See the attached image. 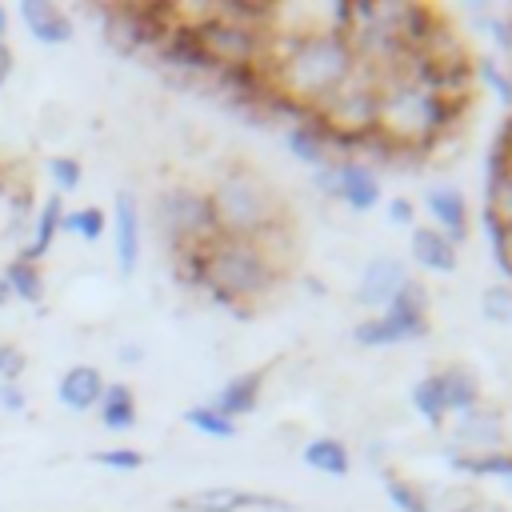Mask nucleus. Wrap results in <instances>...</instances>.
<instances>
[{"mask_svg": "<svg viewBox=\"0 0 512 512\" xmlns=\"http://www.w3.org/2000/svg\"><path fill=\"white\" fill-rule=\"evenodd\" d=\"M184 424L196 428V432H204V436H212V440H232L236 436V420L220 416L212 404H192L184 412Z\"/></svg>", "mask_w": 512, "mask_h": 512, "instance_id": "26", "label": "nucleus"}, {"mask_svg": "<svg viewBox=\"0 0 512 512\" xmlns=\"http://www.w3.org/2000/svg\"><path fill=\"white\" fill-rule=\"evenodd\" d=\"M480 308H484V316L492 320V324H512V288L508 284H492V288H484V296H480Z\"/></svg>", "mask_w": 512, "mask_h": 512, "instance_id": "32", "label": "nucleus"}, {"mask_svg": "<svg viewBox=\"0 0 512 512\" xmlns=\"http://www.w3.org/2000/svg\"><path fill=\"white\" fill-rule=\"evenodd\" d=\"M160 56L168 60V64H176V68H184V72H204V76H212L216 72V64L208 60V52L200 48V40H196V32H192V24H176L160 44Z\"/></svg>", "mask_w": 512, "mask_h": 512, "instance_id": "13", "label": "nucleus"}, {"mask_svg": "<svg viewBox=\"0 0 512 512\" xmlns=\"http://www.w3.org/2000/svg\"><path fill=\"white\" fill-rule=\"evenodd\" d=\"M260 388H264V372H260V368L240 372V376H232V380L216 392L212 408H216L220 416H228V420L248 416V412H256V404H260Z\"/></svg>", "mask_w": 512, "mask_h": 512, "instance_id": "15", "label": "nucleus"}, {"mask_svg": "<svg viewBox=\"0 0 512 512\" xmlns=\"http://www.w3.org/2000/svg\"><path fill=\"white\" fill-rule=\"evenodd\" d=\"M300 456H304L308 468H316V472H324V476H348V468H352V452H348V444L336 440V436H312Z\"/></svg>", "mask_w": 512, "mask_h": 512, "instance_id": "20", "label": "nucleus"}, {"mask_svg": "<svg viewBox=\"0 0 512 512\" xmlns=\"http://www.w3.org/2000/svg\"><path fill=\"white\" fill-rule=\"evenodd\" d=\"M384 76L388 72L356 60V72L316 108L324 128L328 132H352V136L372 132L376 120H380V84H384Z\"/></svg>", "mask_w": 512, "mask_h": 512, "instance_id": "3", "label": "nucleus"}, {"mask_svg": "<svg viewBox=\"0 0 512 512\" xmlns=\"http://www.w3.org/2000/svg\"><path fill=\"white\" fill-rule=\"evenodd\" d=\"M424 204H428L440 236H448L452 244H460L468 236V204H464V196L456 188H428Z\"/></svg>", "mask_w": 512, "mask_h": 512, "instance_id": "14", "label": "nucleus"}, {"mask_svg": "<svg viewBox=\"0 0 512 512\" xmlns=\"http://www.w3.org/2000/svg\"><path fill=\"white\" fill-rule=\"evenodd\" d=\"M484 212H492L504 228H512V176H496V180H488Z\"/></svg>", "mask_w": 512, "mask_h": 512, "instance_id": "30", "label": "nucleus"}, {"mask_svg": "<svg viewBox=\"0 0 512 512\" xmlns=\"http://www.w3.org/2000/svg\"><path fill=\"white\" fill-rule=\"evenodd\" d=\"M112 236H116V264L120 276H132L140 264V208L132 192H116V212H112Z\"/></svg>", "mask_w": 512, "mask_h": 512, "instance_id": "9", "label": "nucleus"}, {"mask_svg": "<svg viewBox=\"0 0 512 512\" xmlns=\"http://www.w3.org/2000/svg\"><path fill=\"white\" fill-rule=\"evenodd\" d=\"M48 176H52L56 192H76L84 168H80V160H72V156H52V160H48Z\"/></svg>", "mask_w": 512, "mask_h": 512, "instance_id": "33", "label": "nucleus"}, {"mask_svg": "<svg viewBox=\"0 0 512 512\" xmlns=\"http://www.w3.org/2000/svg\"><path fill=\"white\" fill-rule=\"evenodd\" d=\"M336 184L340 200L356 212H372L380 204V176L364 160H336Z\"/></svg>", "mask_w": 512, "mask_h": 512, "instance_id": "11", "label": "nucleus"}, {"mask_svg": "<svg viewBox=\"0 0 512 512\" xmlns=\"http://www.w3.org/2000/svg\"><path fill=\"white\" fill-rule=\"evenodd\" d=\"M0 408L12 412V416H20L28 408V392L20 388V380L16 384H0Z\"/></svg>", "mask_w": 512, "mask_h": 512, "instance_id": "36", "label": "nucleus"}, {"mask_svg": "<svg viewBox=\"0 0 512 512\" xmlns=\"http://www.w3.org/2000/svg\"><path fill=\"white\" fill-rule=\"evenodd\" d=\"M60 216H64V196H60V192H52V196L40 204V212H36L32 244H28L20 256H28V260H36V264H40V256H48V248H52V240H56V232H60Z\"/></svg>", "mask_w": 512, "mask_h": 512, "instance_id": "21", "label": "nucleus"}, {"mask_svg": "<svg viewBox=\"0 0 512 512\" xmlns=\"http://www.w3.org/2000/svg\"><path fill=\"white\" fill-rule=\"evenodd\" d=\"M412 260L428 272H456V244L448 236H440L436 228H412L408 236Z\"/></svg>", "mask_w": 512, "mask_h": 512, "instance_id": "17", "label": "nucleus"}, {"mask_svg": "<svg viewBox=\"0 0 512 512\" xmlns=\"http://www.w3.org/2000/svg\"><path fill=\"white\" fill-rule=\"evenodd\" d=\"M316 188L324 192V196H332V200H340V184H336V164H328V168H316Z\"/></svg>", "mask_w": 512, "mask_h": 512, "instance_id": "38", "label": "nucleus"}, {"mask_svg": "<svg viewBox=\"0 0 512 512\" xmlns=\"http://www.w3.org/2000/svg\"><path fill=\"white\" fill-rule=\"evenodd\" d=\"M20 20L28 24V32H32L40 44H64V40H72V20H68V12L56 8V4L24 0V4H20Z\"/></svg>", "mask_w": 512, "mask_h": 512, "instance_id": "16", "label": "nucleus"}, {"mask_svg": "<svg viewBox=\"0 0 512 512\" xmlns=\"http://www.w3.org/2000/svg\"><path fill=\"white\" fill-rule=\"evenodd\" d=\"M448 512H460V508H448Z\"/></svg>", "mask_w": 512, "mask_h": 512, "instance_id": "44", "label": "nucleus"}, {"mask_svg": "<svg viewBox=\"0 0 512 512\" xmlns=\"http://www.w3.org/2000/svg\"><path fill=\"white\" fill-rule=\"evenodd\" d=\"M404 280H408V272H404V264L396 256H372L364 276H360V284H356V300L364 308H388V300L400 292Z\"/></svg>", "mask_w": 512, "mask_h": 512, "instance_id": "8", "label": "nucleus"}, {"mask_svg": "<svg viewBox=\"0 0 512 512\" xmlns=\"http://www.w3.org/2000/svg\"><path fill=\"white\" fill-rule=\"evenodd\" d=\"M412 404H416V412L432 424V428H440L444 424V396H440V380H436V372H428V376H420L416 384H412Z\"/></svg>", "mask_w": 512, "mask_h": 512, "instance_id": "25", "label": "nucleus"}, {"mask_svg": "<svg viewBox=\"0 0 512 512\" xmlns=\"http://www.w3.org/2000/svg\"><path fill=\"white\" fill-rule=\"evenodd\" d=\"M4 32H8V12H4V4H0V40H4Z\"/></svg>", "mask_w": 512, "mask_h": 512, "instance_id": "41", "label": "nucleus"}, {"mask_svg": "<svg viewBox=\"0 0 512 512\" xmlns=\"http://www.w3.org/2000/svg\"><path fill=\"white\" fill-rule=\"evenodd\" d=\"M8 300H12V292H8V284H4V280H0V308H4V304H8Z\"/></svg>", "mask_w": 512, "mask_h": 512, "instance_id": "42", "label": "nucleus"}, {"mask_svg": "<svg viewBox=\"0 0 512 512\" xmlns=\"http://www.w3.org/2000/svg\"><path fill=\"white\" fill-rule=\"evenodd\" d=\"M472 72H476V80H484L508 108H512V76L492 60V56H484V60H472Z\"/></svg>", "mask_w": 512, "mask_h": 512, "instance_id": "31", "label": "nucleus"}, {"mask_svg": "<svg viewBox=\"0 0 512 512\" xmlns=\"http://www.w3.org/2000/svg\"><path fill=\"white\" fill-rule=\"evenodd\" d=\"M120 360H124V364H136V360H140V344H124V348H120Z\"/></svg>", "mask_w": 512, "mask_h": 512, "instance_id": "40", "label": "nucleus"}, {"mask_svg": "<svg viewBox=\"0 0 512 512\" xmlns=\"http://www.w3.org/2000/svg\"><path fill=\"white\" fill-rule=\"evenodd\" d=\"M176 512H292V500L268 496V492H248L236 484H212L188 496L172 500Z\"/></svg>", "mask_w": 512, "mask_h": 512, "instance_id": "6", "label": "nucleus"}, {"mask_svg": "<svg viewBox=\"0 0 512 512\" xmlns=\"http://www.w3.org/2000/svg\"><path fill=\"white\" fill-rule=\"evenodd\" d=\"M384 492H388V500H392L400 512H432V508H428V496L420 492V484H412V480H404V476H396V472L384 476Z\"/></svg>", "mask_w": 512, "mask_h": 512, "instance_id": "28", "label": "nucleus"}, {"mask_svg": "<svg viewBox=\"0 0 512 512\" xmlns=\"http://www.w3.org/2000/svg\"><path fill=\"white\" fill-rule=\"evenodd\" d=\"M428 336V316H408V312H392L384 308L372 320H360L352 328V340L364 348H388V344H404V340H420Z\"/></svg>", "mask_w": 512, "mask_h": 512, "instance_id": "7", "label": "nucleus"}, {"mask_svg": "<svg viewBox=\"0 0 512 512\" xmlns=\"http://www.w3.org/2000/svg\"><path fill=\"white\" fill-rule=\"evenodd\" d=\"M56 396H60V404H64L68 412H88V408H96L100 396H104V376H100V368H96V364H72V368L60 376Z\"/></svg>", "mask_w": 512, "mask_h": 512, "instance_id": "12", "label": "nucleus"}, {"mask_svg": "<svg viewBox=\"0 0 512 512\" xmlns=\"http://www.w3.org/2000/svg\"><path fill=\"white\" fill-rule=\"evenodd\" d=\"M496 176H512V112L488 148V180H496Z\"/></svg>", "mask_w": 512, "mask_h": 512, "instance_id": "29", "label": "nucleus"}, {"mask_svg": "<svg viewBox=\"0 0 512 512\" xmlns=\"http://www.w3.org/2000/svg\"><path fill=\"white\" fill-rule=\"evenodd\" d=\"M24 352L16 348V344H8V340H0V384H16L20 380V372H24Z\"/></svg>", "mask_w": 512, "mask_h": 512, "instance_id": "35", "label": "nucleus"}, {"mask_svg": "<svg viewBox=\"0 0 512 512\" xmlns=\"http://www.w3.org/2000/svg\"><path fill=\"white\" fill-rule=\"evenodd\" d=\"M92 460L104 464V468H116V472H136L144 464V452H136V448H108V452H92Z\"/></svg>", "mask_w": 512, "mask_h": 512, "instance_id": "34", "label": "nucleus"}, {"mask_svg": "<svg viewBox=\"0 0 512 512\" xmlns=\"http://www.w3.org/2000/svg\"><path fill=\"white\" fill-rule=\"evenodd\" d=\"M276 280H280V260L260 240H244L228 232H216L208 240L204 292H212L216 304L248 316V304L272 292Z\"/></svg>", "mask_w": 512, "mask_h": 512, "instance_id": "1", "label": "nucleus"}, {"mask_svg": "<svg viewBox=\"0 0 512 512\" xmlns=\"http://www.w3.org/2000/svg\"><path fill=\"white\" fill-rule=\"evenodd\" d=\"M0 280L8 284L12 296H20V300H28V304H40V300H44V272H40V264L28 260V256L8 260V268H4Z\"/></svg>", "mask_w": 512, "mask_h": 512, "instance_id": "23", "label": "nucleus"}, {"mask_svg": "<svg viewBox=\"0 0 512 512\" xmlns=\"http://www.w3.org/2000/svg\"><path fill=\"white\" fill-rule=\"evenodd\" d=\"M192 32H196L200 48L208 52V60L216 68H252V64H264L268 60V32H256V28H244V24L224 20L216 12V4H212V12L204 20L192 24Z\"/></svg>", "mask_w": 512, "mask_h": 512, "instance_id": "4", "label": "nucleus"}, {"mask_svg": "<svg viewBox=\"0 0 512 512\" xmlns=\"http://www.w3.org/2000/svg\"><path fill=\"white\" fill-rule=\"evenodd\" d=\"M504 248H508V264H512V228H504Z\"/></svg>", "mask_w": 512, "mask_h": 512, "instance_id": "43", "label": "nucleus"}, {"mask_svg": "<svg viewBox=\"0 0 512 512\" xmlns=\"http://www.w3.org/2000/svg\"><path fill=\"white\" fill-rule=\"evenodd\" d=\"M456 440L468 444L472 452H500V444H504L500 416H496V412H480V408L464 412V416L456 420Z\"/></svg>", "mask_w": 512, "mask_h": 512, "instance_id": "19", "label": "nucleus"}, {"mask_svg": "<svg viewBox=\"0 0 512 512\" xmlns=\"http://www.w3.org/2000/svg\"><path fill=\"white\" fill-rule=\"evenodd\" d=\"M96 408H100V424L112 432H128L136 424V396L128 384H104V396Z\"/></svg>", "mask_w": 512, "mask_h": 512, "instance_id": "22", "label": "nucleus"}, {"mask_svg": "<svg viewBox=\"0 0 512 512\" xmlns=\"http://www.w3.org/2000/svg\"><path fill=\"white\" fill-rule=\"evenodd\" d=\"M104 228H108V216H104V208H96V204H88V208H80V212H64V216H60V232L80 236V240H100V236H104Z\"/></svg>", "mask_w": 512, "mask_h": 512, "instance_id": "27", "label": "nucleus"}, {"mask_svg": "<svg viewBox=\"0 0 512 512\" xmlns=\"http://www.w3.org/2000/svg\"><path fill=\"white\" fill-rule=\"evenodd\" d=\"M212 212H216V228L228 236H244V240H264L268 232H276L284 224V204L272 192V184L264 176H256L252 168L236 164L228 168L216 188L208 192Z\"/></svg>", "mask_w": 512, "mask_h": 512, "instance_id": "2", "label": "nucleus"}, {"mask_svg": "<svg viewBox=\"0 0 512 512\" xmlns=\"http://www.w3.org/2000/svg\"><path fill=\"white\" fill-rule=\"evenodd\" d=\"M156 224H160V236L168 240V248L204 244V240H212L220 232L212 200L200 188H168V192H160L156 196Z\"/></svg>", "mask_w": 512, "mask_h": 512, "instance_id": "5", "label": "nucleus"}, {"mask_svg": "<svg viewBox=\"0 0 512 512\" xmlns=\"http://www.w3.org/2000/svg\"><path fill=\"white\" fill-rule=\"evenodd\" d=\"M436 380H440L444 412L464 416V412H472V408H476V400H480V380H476L464 364H448V368H440V372H436Z\"/></svg>", "mask_w": 512, "mask_h": 512, "instance_id": "18", "label": "nucleus"}, {"mask_svg": "<svg viewBox=\"0 0 512 512\" xmlns=\"http://www.w3.org/2000/svg\"><path fill=\"white\" fill-rule=\"evenodd\" d=\"M388 220H392L396 228H416V212H412V204H408L404 196H392V200H388Z\"/></svg>", "mask_w": 512, "mask_h": 512, "instance_id": "37", "label": "nucleus"}, {"mask_svg": "<svg viewBox=\"0 0 512 512\" xmlns=\"http://www.w3.org/2000/svg\"><path fill=\"white\" fill-rule=\"evenodd\" d=\"M448 464L456 472H468V476H504L512 480V452H448Z\"/></svg>", "mask_w": 512, "mask_h": 512, "instance_id": "24", "label": "nucleus"}, {"mask_svg": "<svg viewBox=\"0 0 512 512\" xmlns=\"http://www.w3.org/2000/svg\"><path fill=\"white\" fill-rule=\"evenodd\" d=\"M284 144H288V152H292L296 160H304L312 172H316V168L336 164V160H332V148H328V128H324V120L316 116V108L308 112V120L288 124Z\"/></svg>", "mask_w": 512, "mask_h": 512, "instance_id": "10", "label": "nucleus"}, {"mask_svg": "<svg viewBox=\"0 0 512 512\" xmlns=\"http://www.w3.org/2000/svg\"><path fill=\"white\" fill-rule=\"evenodd\" d=\"M12 68H16V56H12V48H8V40H0V88L8 84V76H12Z\"/></svg>", "mask_w": 512, "mask_h": 512, "instance_id": "39", "label": "nucleus"}]
</instances>
